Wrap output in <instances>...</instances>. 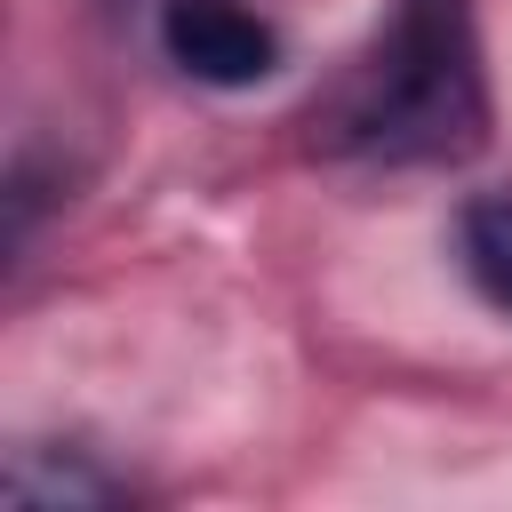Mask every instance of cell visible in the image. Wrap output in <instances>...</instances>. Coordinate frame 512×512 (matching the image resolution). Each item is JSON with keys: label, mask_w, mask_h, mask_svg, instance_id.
<instances>
[{"label": "cell", "mask_w": 512, "mask_h": 512, "mask_svg": "<svg viewBox=\"0 0 512 512\" xmlns=\"http://www.w3.org/2000/svg\"><path fill=\"white\" fill-rule=\"evenodd\" d=\"M488 136L472 0H400L360 64L328 80L304 112V144L328 160H464Z\"/></svg>", "instance_id": "1"}, {"label": "cell", "mask_w": 512, "mask_h": 512, "mask_svg": "<svg viewBox=\"0 0 512 512\" xmlns=\"http://www.w3.org/2000/svg\"><path fill=\"white\" fill-rule=\"evenodd\" d=\"M160 56L184 80L208 88H256L280 72V32L240 0H168L160 8Z\"/></svg>", "instance_id": "2"}, {"label": "cell", "mask_w": 512, "mask_h": 512, "mask_svg": "<svg viewBox=\"0 0 512 512\" xmlns=\"http://www.w3.org/2000/svg\"><path fill=\"white\" fill-rule=\"evenodd\" d=\"M456 272L472 280V296L488 312L512 320V184L496 192H472L456 208Z\"/></svg>", "instance_id": "3"}, {"label": "cell", "mask_w": 512, "mask_h": 512, "mask_svg": "<svg viewBox=\"0 0 512 512\" xmlns=\"http://www.w3.org/2000/svg\"><path fill=\"white\" fill-rule=\"evenodd\" d=\"M8 496H24V504H120L128 480L104 472V464H88V456H64L56 472H40V464L16 448V456H8Z\"/></svg>", "instance_id": "4"}]
</instances>
